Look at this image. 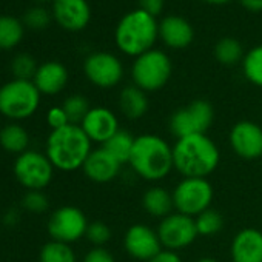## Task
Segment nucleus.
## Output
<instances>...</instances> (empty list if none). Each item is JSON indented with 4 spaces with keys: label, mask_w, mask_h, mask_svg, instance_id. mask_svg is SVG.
I'll return each mask as SVG.
<instances>
[{
    "label": "nucleus",
    "mask_w": 262,
    "mask_h": 262,
    "mask_svg": "<svg viewBox=\"0 0 262 262\" xmlns=\"http://www.w3.org/2000/svg\"><path fill=\"white\" fill-rule=\"evenodd\" d=\"M217 145L207 135L176 139L173 145L174 170L182 178H208L219 165Z\"/></svg>",
    "instance_id": "f257e3e1"
},
{
    "label": "nucleus",
    "mask_w": 262,
    "mask_h": 262,
    "mask_svg": "<svg viewBox=\"0 0 262 262\" xmlns=\"http://www.w3.org/2000/svg\"><path fill=\"white\" fill-rule=\"evenodd\" d=\"M128 165L144 181H162L174 168L173 145L158 135L147 133L136 136Z\"/></svg>",
    "instance_id": "f03ea898"
},
{
    "label": "nucleus",
    "mask_w": 262,
    "mask_h": 262,
    "mask_svg": "<svg viewBox=\"0 0 262 262\" xmlns=\"http://www.w3.org/2000/svg\"><path fill=\"white\" fill-rule=\"evenodd\" d=\"M91 151L93 142L80 125L70 123L63 128L53 129L47 139L45 155L53 167L60 171H76L82 168Z\"/></svg>",
    "instance_id": "7ed1b4c3"
},
{
    "label": "nucleus",
    "mask_w": 262,
    "mask_h": 262,
    "mask_svg": "<svg viewBox=\"0 0 262 262\" xmlns=\"http://www.w3.org/2000/svg\"><path fill=\"white\" fill-rule=\"evenodd\" d=\"M158 36V27L151 14L138 10L125 16L117 30V47L128 56H141L153 47Z\"/></svg>",
    "instance_id": "20e7f679"
},
{
    "label": "nucleus",
    "mask_w": 262,
    "mask_h": 262,
    "mask_svg": "<svg viewBox=\"0 0 262 262\" xmlns=\"http://www.w3.org/2000/svg\"><path fill=\"white\" fill-rule=\"evenodd\" d=\"M40 103V91L33 80L13 79L0 86V114L22 120L31 117Z\"/></svg>",
    "instance_id": "39448f33"
},
{
    "label": "nucleus",
    "mask_w": 262,
    "mask_h": 262,
    "mask_svg": "<svg viewBox=\"0 0 262 262\" xmlns=\"http://www.w3.org/2000/svg\"><path fill=\"white\" fill-rule=\"evenodd\" d=\"M171 194L174 211L196 217L211 208L214 191L207 178H182Z\"/></svg>",
    "instance_id": "423d86ee"
},
{
    "label": "nucleus",
    "mask_w": 262,
    "mask_h": 262,
    "mask_svg": "<svg viewBox=\"0 0 262 262\" xmlns=\"http://www.w3.org/2000/svg\"><path fill=\"white\" fill-rule=\"evenodd\" d=\"M133 82L138 88L147 91L161 90L171 76V62L165 53L150 50L141 54L131 70Z\"/></svg>",
    "instance_id": "0eeeda50"
},
{
    "label": "nucleus",
    "mask_w": 262,
    "mask_h": 262,
    "mask_svg": "<svg viewBox=\"0 0 262 262\" xmlns=\"http://www.w3.org/2000/svg\"><path fill=\"white\" fill-rule=\"evenodd\" d=\"M213 106L207 100H194L187 106L176 110L168 122L170 133L176 138H185L193 135H205L213 123Z\"/></svg>",
    "instance_id": "6e6552de"
},
{
    "label": "nucleus",
    "mask_w": 262,
    "mask_h": 262,
    "mask_svg": "<svg viewBox=\"0 0 262 262\" xmlns=\"http://www.w3.org/2000/svg\"><path fill=\"white\" fill-rule=\"evenodd\" d=\"M54 167L45 153L28 150L17 156L14 162V176L28 191H42L53 179Z\"/></svg>",
    "instance_id": "1a4fd4ad"
},
{
    "label": "nucleus",
    "mask_w": 262,
    "mask_h": 262,
    "mask_svg": "<svg viewBox=\"0 0 262 262\" xmlns=\"http://www.w3.org/2000/svg\"><path fill=\"white\" fill-rule=\"evenodd\" d=\"M88 225L90 222L80 208L73 205H63L51 213L47 224V230L51 236V241L71 245L73 242H77L79 239L85 237Z\"/></svg>",
    "instance_id": "9d476101"
},
{
    "label": "nucleus",
    "mask_w": 262,
    "mask_h": 262,
    "mask_svg": "<svg viewBox=\"0 0 262 262\" xmlns=\"http://www.w3.org/2000/svg\"><path fill=\"white\" fill-rule=\"evenodd\" d=\"M156 231L162 247L173 251H179L190 247L199 236L194 217L185 216L178 211H173L167 217L161 219Z\"/></svg>",
    "instance_id": "9b49d317"
},
{
    "label": "nucleus",
    "mask_w": 262,
    "mask_h": 262,
    "mask_svg": "<svg viewBox=\"0 0 262 262\" xmlns=\"http://www.w3.org/2000/svg\"><path fill=\"white\" fill-rule=\"evenodd\" d=\"M123 248L126 254L135 260L148 262L164 247L156 230L150 228L145 224H135L125 231Z\"/></svg>",
    "instance_id": "f8f14e48"
},
{
    "label": "nucleus",
    "mask_w": 262,
    "mask_h": 262,
    "mask_svg": "<svg viewBox=\"0 0 262 262\" xmlns=\"http://www.w3.org/2000/svg\"><path fill=\"white\" fill-rule=\"evenodd\" d=\"M83 71L88 80L99 88L116 86L123 77L120 60L110 53H94L86 57Z\"/></svg>",
    "instance_id": "ddd939ff"
},
{
    "label": "nucleus",
    "mask_w": 262,
    "mask_h": 262,
    "mask_svg": "<svg viewBox=\"0 0 262 262\" xmlns=\"http://www.w3.org/2000/svg\"><path fill=\"white\" fill-rule=\"evenodd\" d=\"M228 142L234 155L253 161L262 156V128L256 122L241 120L230 129Z\"/></svg>",
    "instance_id": "4468645a"
},
{
    "label": "nucleus",
    "mask_w": 262,
    "mask_h": 262,
    "mask_svg": "<svg viewBox=\"0 0 262 262\" xmlns=\"http://www.w3.org/2000/svg\"><path fill=\"white\" fill-rule=\"evenodd\" d=\"M80 128L85 131V135L90 138L91 142L102 145L120 129L117 116L105 106L91 108L80 122Z\"/></svg>",
    "instance_id": "2eb2a0df"
},
{
    "label": "nucleus",
    "mask_w": 262,
    "mask_h": 262,
    "mask_svg": "<svg viewBox=\"0 0 262 262\" xmlns=\"http://www.w3.org/2000/svg\"><path fill=\"white\" fill-rule=\"evenodd\" d=\"M120 168H122V164L117 159H114L103 147L94 148L82 167L83 174L96 184L111 182L113 179L117 178V174L120 173Z\"/></svg>",
    "instance_id": "dca6fc26"
},
{
    "label": "nucleus",
    "mask_w": 262,
    "mask_h": 262,
    "mask_svg": "<svg viewBox=\"0 0 262 262\" xmlns=\"http://www.w3.org/2000/svg\"><path fill=\"white\" fill-rule=\"evenodd\" d=\"M230 253L233 262H262V231L241 230L231 241Z\"/></svg>",
    "instance_id": "f3484780"
},
{
    "label": "nucleus",
    "mask_w": 262,
    "mask_h": 262,
    "mask_svg": "<svg viewBox=\"0 0 262 262\" xmlns=\"http://www.w3.org/2000/svg\"><path fill=\"white\" fill-rule=\"evenodd\" d=\"M54 17L63 28L77 31L85 28L90 20V7L85 0H57Z\"/></svg>",
    "instance_id": "a211bd4d"
},
{
    "label": "nucleus",
    "mask_w": 262,
    "mask_h": 262,
    "mask_svg": "<svg viewBox=\"0 0 262 262\" xmlns=\"http://www.w3.org/2000/svg\"><path fill=\"white\" fill-rule=\"evenodd\" d=\"M33 82L40 94L53 96L65 88L68 82V71L59 62H47L37 68Z\"/></svg>",
    "instance_id": "6ab92c4d"
},
{
    "label": "nucleus",
    "mask_w": 262,
    "mask_h": 262,
    "mask_svg": "<svg viewBox=\"0 0 262 262\" xmlns=\"http://www.w3.org/2000/svg\"><path fill=\"white\" fill-rule=\"evenodd\" d=\"M148 106L150 102L147 93L138 88L136 85L125 86L119 94V110L129 120L144 117L145 113L148 111Z\"/></svg>",
    "instance_id": "aec40b11"
},
{
    "label": "nucleus",
    "mask_w": 262,
    "mask_h": 262,
    "mask_svg": "<svg viewBox=\"0 0 262 262\" xmlns=\"http://www.w3.org/2000/svg\"><path fill=\"white\" fill-rule=\"evenodd\" d=\"M161 36L171 48H185L193 40V30L182 17H167L161 25Z\"/></svg>",
    "instance_id": "412c9836"
},
{
    "label": "nucleus",
    "mask_w": 262,
    "mask_h": 262,
    "mask_svg": "<svg viewBox=\"0 0 262 262\" xmlns=\"http://www.w3.org/2000/svg\"><path fill=\"white\" fill-rule=\"evenodd\" d=\"M142 207L150 216L164 219V217H167L168 214H171L174 211L173 194L168 190L162 188V187L148 188L144 193Z\"/></svg>",
    "instance_id": "4be33fe9"
},
{
    "label": "nucleus",
    "mask_w": 262,
    "mask_h": 262,
    "mask_svg": "<svg viewBox=\"0 0 262 262\" xmlns=\"http://www.w3.org/2000/svg\"><path fill=\"white\" fill-rule=\"evenodd\" d=\"M30 135L19 123H8L0 129V147L13 155H22L28 151Z\"/></svg>",
    "instance_id": "5701e85b"
},
{
    "label": "nucleus",
    "mask_w": 262,
    "mask_h": 262,
    "mask_svg": "<svg viewBox=\"0 0 262 262\" xmlns=\"http://www.w3.org/2000/svg\"><path fill=\"white\" fill-rule=\"evenodd\" d=\"M135 141H136V136L131 135L129 131L119 129L102 147L123 165V164H128L129 161L131 151H133V147H135Z\"/></svg>",
    "instance_id": "b1692460"
},
{
    "label": "nucleus",
    "mask_w": 262,
    "mask_h": 262,
    "mask_svg": "<svg viewBox=\"0 0 262 262\" xmlns=\"http://www.w3.org/2000/svg\"><path fill=\"white\" fill-rule=\"evenodd\" d=\"M24 37V22L14 16H0V50H13Z\"/></svg>",
    "instance_id": "393cba45"
},
{
    "label": "nucleus",
    "mask_w": 262,
    "mask_h": 262,
    "mask_svg": "<svg viewBox=\"0 0 262 262\" xmlns=\"http://www.w3.org/2000/svg\"><path fill=\"white\" fill-rule=\"evenodd\" d=\"M39 262H77V257L70 244L50 241L42 247Z\"/></svg>",
    "instance_id": "a878e982"
},
{
    "label": "nucleus",
    "mask_w": 262,
    "mask_h": 262,
    "mask_svg": "<svg viewBox=\"0 0 262 262\" xmlns=\"http://www.w3.org/2000/svg\"><path fill=\"white\" fill-rule=\"evenodd\" d=\"M194 224H196V230L199 236L210 237V236L217 234L224 228V217L221 216L219 211L208 208L194 217Z\"/></svg>",
    "instance_id": "bb28decb"
},
{
    "label": "nucleus",
    "mask_w": 262,
    "mask_h": 262,
    "mask_svg": "<svg viewBox=\"0 0 262 262\" xmlns=\"http://www.w3.org/2000/svg\"><path fill=\"white\" fill-rule=\"evenodd\" d=\"M244 76L256 86H262V47L253 48L244 57Z\"/></svg>",
    "instance_id": "cd10ccee"
},
{
    "label": "nucleus",
    "mask_w": 262,
    "mask_h": 262,
    "mask_svg": "<svg viewBox=\"0 0 262 262\" xmlns=\"http://www.w3.org/2000/svg\"><path fill=\"white\" fill-rule=\"evenodd\" d=\"M62 108L65 110V113L70 119V123H74V125H80V122L83 120L86 113L91 110L88 99L82 94H73V96L67 97Z\"/></svg>",
    "instance_id": "c85d7f7f"
},
{
    "label": "nucleus",
    "mask_w": 262,
    "mask_h": 262,
    "mask_svg": "<svg viewBox=\"0 0 262 262\" xmlns=\"http://www.w3.org/2000/svg\"><path fill=\"white\" fill-rule=\"evenodd\" d=\"M216 59L224 65H234L242 57V48L234 39H222L217 42L214 50Z\"/></svg>",
    "instance_id": "c756f323"
},
{
    "label": "nucleus",
    "mask_w": 262,
    "mask_h": 262,
    "mask_svg": "<svg viewBox=\"0 0 262 262\" xmlns=\"http://www.w3.org/2000/svg\"><path fill=\"white\" fill-rule=\"evenodd\" d=\"M37 68L39 67L36 65V60L33 59V56H30L27 53L17 54L11 63L14 79H20V80H33Z\"/></svg>",
    "instance_id": "7c9ffc66"
},
{
    "label": "nucleus",
    "mask_w": 262,
    "mask_h": 262,
    "mask_svg": "<svg viewBox=\"0 0 262 262\" xmlns=\"http://www.w3.org/2000/svg\"><path fill=\"white\" fill-rule=\"evenodd\" d=\"M85 237L94 247H103L111 239V230H110V227L105 222L94 221V222H90V225L86 228Z\"/></svg>",
    "instance_id": "2f4dec72"
},
{
    "label": "nucleus",
    "mask_w": 262,
    "mask_h": 262,
    "mask_svg": "<svg viewBox=\"0 0 262 262\" xmlns=\"http://www.w3.org/2000/svg\"><path fill=\"white\" fill-rule=\"evenodd\" d=\"M24 207L31 213L40 214L48 210L50 202L47 194H43V191H28L24 198Z\"/></svg>",
    "instance_id": "473e14b6"
},
{
    "label": "nucleus",
    "mask_w": 262,
    "mask_h": 262,
    "mask_svg": "<svg viewBox=\"0 0 262 262\" xmlns=\"http://www.w3.org/2000/svg\"><path fill=\"white\" fill-rule=\"evenodd\" d=\"M22 22L30 28L42 30L50 24V14L43 8H31L25 13Z\"/></svg>",
    "instance_id": "72a5a7b5"
},
{
    "label": "nucleus",
    "mask_w": 262,
    "mask_h": 262,
    "mask_svg": "<svg viewBox=\"0 0 262 262\" xmlns=\"http://www.w3.org/2000/svg\"><path fill=\"white\" fill-rule=\"evenodd\" d=\"M47 122L51 126V131L70 125V119H68V116H67V113H65V110L62 106H53V108H50L48 110V114H47Z\"/></svg>",
    "instance_id": "f704fd0d"
},
{
    "label": "nucleus",
    "mask_w": 262,
    "mask_h": 262,
    "mask_svg": "<svg viewBox=\"0 0 262 262\" xmlns=\"http://www.w3.org/2000/svg\"><path fill=\"white\" fill-rule=\"evenodd\" d=\"M82 262H116L114 256L103 247H93L82 259Z\"/></svg>",
    "instance_id": "c9c22d12"
},
{
    "label": "nucleus",
    "mask_w": 262,
    "mask_h": 262,
    "mask_svg": "<svg viewBox=\"0 0 262 262\" xmlns=\"http://www.w3.org/2000/svg\"><path fill=\"white\" fill-rule=\"evenodd\" d=\"M148 262H182V257L179 256L178 251L162 248L155 257H151Z\"/></svg>",
    "instance_id": "e433bc0d"
},
{
    "label": "nucleus",
    "mask_w": 262,
    "mask_h": 262,
    "mask_svg": "<svg viewBox=\"0 0 262 262\" xmlns=\"http://www.w3.org/2000/svg\"><path fill=\"white\" fill-rule=\"evenodd\" d=\"M139 4H141V10L151 14V16H156L161 13V8H162V4H164V0H139Z\"/></svg>",
    "instance_id": "4c0bfd02"
},
{
    "label": "nucleus",
    "mask_w": 262,
    "mask_h": 262,
    "mask_svg": "<svg viewBox=\"0 0 262 262\" xmlns=\"http://www.w3.org/2000/svg\"><path fill=\"white\" fill-rule=\"evenodd\" d=\"M241 2L251 11H262V0H241Z\"/></svg>",
    "instance_id": "58836bf2"
},
{
    "label": "nucleus",
    "mask_w": 262,
    "mask_h": 262,
    "mask_svg": "<svg viewBox=\"0 0 262 262\" xmlns=\"http://www.w3.org/2000/svg\"><path fill=\"white\" fill-rule=\"evenodd\" d=\"M196 262H219L217 259H214V257H201V259H198Z\"/></svg>",
    "instance_id": "ea45409f"
},
{
    "label": "nucleus",
    "mask_w": 262,
    "mask_h": 262,
    "mask_svg": "<svg viewBox=\"0 0 262 262\" xmlns=\"http://www.w3.org/2000/svg\"><path fill=\"white\" fill-rule=\"evenodd\" d=\"M205 2H208V4H225V2H228V0H205Z\"/></svg>",
    "instance_id": "a19ab883"
},
{
    "label": "nucleus",
    "mask_w": 262,
    "mask_h": 262,
    "mask_svg": "<svg viewBox=\"0 0 262 262\" xmlns=\"http://www.w3.org/2000/svg\"><path fill=\"white\" fill-rule=\"evenodd\" d=\"M56 2H57V0H56Z\"/></svg>",
    "instance_id": "79ce46f5"
},
{
    "label": "nucleus",
    "mask_w": 262,
    "mask_h": 262,
    "mask_svg": "<svg viewBox=\"0 0 262 262\" xmlns=\"http://www.w3.org/2000/svg\"><path fill=\"white\" fill-rule=\"evenodd\" d=\"M40 2H42V0H40Z\"/></svg>",
    "instance_id": "37998d69"
}]
</instances>
